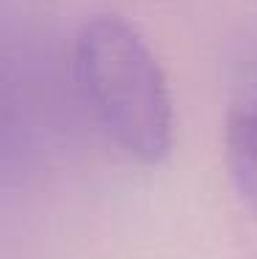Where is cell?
<instances>
[{
    "label": "cell",
    "mask_w": 257,
    "mask_h": 259,
    "mask_svg": "<svg viewBox=\"0 0 257 259\" xmlns=\"http://www.w3.org/2000/svg\"><path fill=\"white\" fill-rule=\"evenodd\" d=\"M75 80L97 127L130 160L158 165L174 141V105L155 53L116 14L83 22L75 39Z\"/></svg>",
    "instance_id": "6da1fadb"
},
{
    "label": "cell",
    "mask_w": 257,
    "mask_h": 259,
    "mask_svg": "<svg viewBox=\"0 0 257 259\" xmlns=\"http://www.w3.org/2000/svg\"><path fill=\"white\" fill-rule=\"evenodd\" d=\"M224 157L238 193L257 212V66L249 72L227 116Z\"/></svg>",
    "instance_id": "7a4b0ae2"
}]
</instances>
